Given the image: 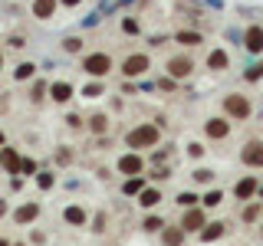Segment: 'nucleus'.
<instances>
[{"label":"nucleus","instance_id":"a19ab883","mask_svg":"<svg viewBox=\"0 0 263 246\" xmlns=\"http://www.w3.org/2000/svg\"><path fill=\"white\" fill-rule=\"evenodd\" d=\"M257 213H260V207H247L243 210V220H257Z\"/></svg>","mask_w":263,"mask_h":246},{"label":"nucleus","instance_id":"c756f323","mask_svg":"<svg viewBox=\"0 0 263 246\" xmlns=\"http://www.w3.org/2000/svg\"><path fill=\"white\" fill-rule=\"evenodd\" d=\"M178 203H181V207H194V203H197V194H191V191L178 194Z\"/></svg>","mask_w":263,"mask_h":246},{"label":"nucleus","instance_id":"2f4dec72","mask_svg":"<svg viewBox=\"0 0 263 246\" xmlns=\"http://www.w3.org/2000/svg\"><path fill=\"white\" fill-rule=\"evenodd\" d=\"M164 243H168V246H178L181 243V230H168V233H164Z\"/></svg>","mask_w":263,"mask_h":246},{"label":"nucleus","instance_id":"c9c22d12","mask_svg":"<svg viewBox=\"0 0 263 246\" xmlns=\"http://www.w3.org/2000/svg\"><path fill=\"white\" fill-rule=\"evenodd\" d=\"M187 154H191V158H201V154H204V148L197 145V141H191V145H187Z\"/></svg>","mask_w":263,"mask_h":246},{"label":"nucleus","instance_id":"f3484780","mask_svg":"<svg viewBox=\"0 0 263 246\" xmlns=\"http://www.w3.org/2000/svg\"><path fill=\"white\" fill-rule=\"evenodd\" d=\"M89 131H92V135H105V131H109V115L105 112L89 115Z\"/></svg>","mask_w":263,"mask_h":246},{"label":"nucleus","instance_id":"4be33fe9","mask_svg":"<svg viewBox=\"0 0 263 246\" xmlns=\"http://www.w3.org/2000/svg\"><path fill=\"white\" fill-rule=\"evenodd\" d=\"M4 168H7V174H16V171H20V154H16L13 148H4Z\"/></svg>","mask_w":263,"mask_h":246},{"label":"nucleus","instance_id":"dca6fc26","mask_svg":"<svg viewBox=\"0 0 263 246\" xmlns=\"http://www.w3.org/2000/svg\"><path fill=\"white\" fill-rule=\"evenodd\" d=\"M201 227H204V213L201 210H187L184 220H181V230H184V233H191V230H201Z\"/></svg>","mask_w":263,"mask_h":246},{"label":"nucleus","instance_id":"20e7f679","mask_svg":"<svg viewBox=\"0 0 263 246\" xmlns=\"http://www.w3.org/2000/svg\"><path fill=\"white\" fill-rule=\"evenodd\" d=\"M158 125H148V121H142L138 128H132L125 135V145L132 148V151H138V148H155L158 145Z\"/></svg>","mask_w":263,"mask_h":246},{"label":"nucleus","instance_id":"4468645a","mask_svg":"<svg viewBox=\"0 0 263 246\" xmlns=\"http://www.w3.org/2000/svg\"><path fill=\"white\" fill-rule=\"evenodd\" d=\"M36 72H40L36 63H33V59H23V63L13 66V82H33V79H36Z\"/></svg>","mask_w":263,"mask_h":246},{"label":"nucleus","instance_id":"ddd939ff","mask_svg":"<svg viewBox=\"0 0 263 246\" xmlns=\"http://www.w3.org/2000/svg\"><path fill=\"white\" fill-rule=\"evenodd\" d=\"M171 39H175L181 49H194V46H201V43H204V33H201V30H178Z\"/></svg>","mask_w":263,"mask_h":246},{"label":"nucleus","instance_id":"a878e982","mask_svg":"<svg viewBox=\"0 0 263 246\" xmlns=\"http://www.w3.org/2000/svg\"><path fill=\"white\" fill-rule=\"evenodd\" d=\"M220 233H224V223H211V230H204V233H201V240L211 243V240H217Z\"/></svg>","mask_w":263,"mask_h":246},{"label":"nucleus","instance_id":"6ab92c4d","mask_svg":"<svg viewBox=\"0 0 263 246\" xmlns=\"http://www.w3.org/2000/svg\"><path fill=\"white\" fill-rule=\"evenodd\" d=\"M46 95H49V82H46V79H33V86H30V102H43Z\"/></svg>","mask_w":263,"mask_h":246},{"label":"nucleus","instance_id":"aec40b11","mask_svg":"<svg viewBox=\"0 0 263 246\" xmlns=\"http://www.w3.org/2000/svg\"><path fill=\"white\" fill-rule=\"evenodd\" d=\"M40 217V203H23L20 210H16V223H30V220Z\"/></svg>","mask_w":263,"mask_h":246},{"label":"nucleus","instance_id":"79ce46f5","mask_svg":"<svg viewBox=\"0 0 263 246\" xmlns=\"http://www.w3.org/2000/svg\"><path fill=\"white\" fill-rule=\"evenodd\" d=\"M0 72H4V46H0Z\"/></svg>","mask_w":263,"mask_h":246},{"label":"nucleus","instance_id":"ea45409f","mask_svg":"<svg viewBox=\"0 0 263 246\" xmlns=\"http://www.w3.org/2000/svg\"><path fill=\"white\" fill-rule=\"evenodd\" d=\"M40 187H53V174H46V171H43V174H40Z\"/></svg>","mask_w":263,"mask_h":246},{"label":"nucleus","instance_id":"72a5a7b5","mask_svg":"<svg viewBox=\"0 0 263 246\" xmlns=\"http://www.w3.org/2000/svg\"><path fill=\"white\" fill-rule=\"evenodd\" d=\"M161 227H164V223H161L158 217H148V220H145V230H148V233H155V230H161Z\"/></svg>","mask_w":263,"mask_h":246},{"label":"nucleus","instance_id":"7c9ffc66","mask_svg":"<svg viewBox=\"0 0 263 246\" xmlns=\"http://www.w3.org/2000/svg\"><path fill=\"white\" fill-rule=\"evenodd\" d=\"M220 200H224V194H220V191H211L208 197H204V207H217Z\"/></svg>","mask_w":263,"mask_h":246},{"label":"nucleus","instance_id":"4c0bfd02","mask_svg":"<svg viewBox=\"0 0 263 246\" xmlns=\"http://www.w3.org/2000/svg\"><path fill=\"white\" fill-rule=\"evenodd\" d=\"M66 125H69V128H79L82 118H79V115H66Z\"/></svg>","mask_w":263,"mask_h":246},{"label":"nucleus","instance_id":"412c9836","mask_svg":"<svg viewBox=\"0 0 263 246\" xmlns=\"http://www.w3.org/2000/svg\"><path fill=\"white\" fill-rule=\"evenodd\" d=\"M122 33L125 36H142V20L138 16H122Z\"/></svg>","mask_w":263,"mask_h":246},{"label":"nucleus","instance_id":"9b49d317","mask_svg":"<svg viewBox=\"0 0 263 246\" xmlns=\"http://www.w3.org/2000/svg\"><path fill=\"white\" fill-rule=\"evenodd\" d=\"M204 135L214 138V141L227 138L230 135V118H227V115H224V118H208V121H204Z\"/></svg>","mask_w":263,"mask_h":246},{"label":"nucleus","instance_id":"7ed1b4c3","mask_svg":"<svg viewBox=\"0 0 263 246\" xmlns=\"http://www.w3.org/2000/svg\"><path fill=\"white\" fill-rule=\"evenodd\" d=\"M220 105H224V115H227L230 121H247L253 115V102L243 92H227Z\"/></svg>","mask_w":263,"mask_h":246},{"label":"nucleus","instance_id":"bb28decb","mask_svg":"<svg viewBox=\"0 0 263 246\" xmlns=\"http://www.w3.org/2000/svg\"><path fill=\"white\" fill-rule=\"evenodd\" d=\"M158 200H161V194H158V191H145V194H142V200H138V203H142V207H155Z\"/></svg>","mask_w":263,"mask_h":246},{"label":"nucleus","instance_id":"cd10ccee","mask_svg":"<svg viewBox=\"0 0 263 246\" xmlns=\"http://www.w3.org/2000/svg\"><path fill=\"white\" fill-rule=\"evenodd\" d=\"M23 46H27V36H20V33L7 36V49H23Z\"/></svg>","mask_w":263,"mask_h":246},{"label":"nucleus","instance_id":"39448f33","mask_svg":"<svg viewBox=\"0 0 263 246\" xmlns=\"http://www.w3.org/2000/svg\"><path fill=\"white\" fill-rule=\"evenodd\" d=\"M148 69H152V56H148V53H128L125 59L119 63L122 79H142Z\"/></svg>","mask_w":263,"mask_h":246},{"label":"nucleus","instance_id":"1a4fd4ad","mask_svg":"<svg viewBox=\"0 0 263 246\" xmlns=\"http://www.w3.org/2000/svg\"><path fill=\"white\" fill-rule=\"evenodd\" d=\"M119 174H128V177H135V174H142V168H145V161H142V154L138 151H128V154H122L119 158Z\"/></svg>","mask_w":263,"mask_h":246},{"label":"nucleus","instance_id":"c85d7f7f","mask_svg":"<svg viewBox=\"0 0 263 246\" xmlns=\"http://www.w3.org/2000/svg\"><path fill=\"white\" fill-rule=\"evenodd\" d=\"M142 187H145V180H142V177H132L128 184H125V194H142Z\"/></svg>","mask_w":263,"mask_h":246},{"label":"nucleus","instance_id":"58836bf2","mask_svg":"<svg viewBox=\"0 0 263 246\" xmlns=\"http://www.w3.org/2000/svg\"><path fill=\"white\" fill-rule=\"evenodd\" d=\"M164 43H168V36H161V33H158V36H152V39H148V46H164Z\"/></svg>","mask_w":263,"mask_h":246},{"label":"nucleus","instance_id":"c03bdc74","mask_svg":"<svg viewBox=\"0 0 263 246\" xmlns=\"http://www.w3.org/2000/svg\"><path fill=\"white\" fill-rule=\"evenodd\" d=\"M0 213H4V200H0Z\"/></svg>","mask_w":263,"mask_h":246},{"label":"nucleus","instance_id":"f8f14e48","mask_svg":"<svg viewBox=\"0 0 263 246\" xmlns=\"http://www.w3.org/2000/svg\"><path fill=\"white\" fill-rule=\"evenodd\" d=\"M240 161L250 168H263V141H247L240 151Z\"/></svg>","mask_w":263,"mask_h":246},{"label":"nucleus","instance_id":"423d86ee","mask_svg":"<svg viewBox=\"0 0 263 246\" xmlns=\"http://www.w3.org/2000/svg\"><path fill=\"white\" fill-rule=\"evenodd\" d=\"M240 46H243L250 56H260V53H263V27H260V23H250V27L243 30Z\"/></svg>","mask_w":263,"mask_h":246},{"label":"nucleus","instance_id":"9d476101","mask_svg":"<svg viewBox=\"0 0 263 246\" xmlns=\"http://www.w3.org/2000/svg\"><path fill=\"white\" fill-rule=\"evenodd\" d=\"M72 92H76V86H72L69 79H56V82H49V98H53L56 105H66L72 98Z\"/></svg>","mask_w":263,"mask_h":246},{"label":"nucleus","instance_id":"a211bd4d","mask_svg":"<svg viewBox=\"0 0 263 246\" xmlns=\"http://www.w3.org/2000/svg\"><path fill=\"white\" fill-rule=\"evenodd\" d=\"M102 92H105V82H102V79H89L86 86L79 89V95H82V98H99Z\"/></svg>","mask_w":263,"mask_h":246},{"label":"nucleus","instance_id":"5701e85b","mask_svg":"<svg viewBox=\"0 0 263 246\" xmlns=\"http://www.w3.org/2000/svg\"><path fill=\"white\" fill-rule=\"evenodd\" d=\"M253 191H257V177H243V180H240V184H237V187H234V194H237V197H240V200H247V197H250Z\"/></svg>","mask_w":263,"mask_h":246},{"label":"nucleus","instance_id":"f704fd0d","mask_svg":"<svg viewBox=\"0 0 263 246\" xmlns=\"http://www.w3.org/2000/svg\"><path fill=\"white\" fill-rule=\"evenodd\" d=\"M20 171H23V174H30V177H33V171H36V161H30V158H27V161H20Z\"/></svg>","mask_w":263,"mask_h":246},{"label":"nucleus","instance_id":"a18cd8bd","mask_svg":"<svg viewBox=\"0 0 263 246\" xmlns=\"http://www.w3.org/2000/svg\"><path fill=\"white\" fill-rule=\"evenodd\" d=\"M0 141H4V131H0Z\"/></svg>","mask_w":263,"mask_h":246},{"label":"nucleus","instance_id":"2eb2a0df","mask_svg":"<svg viewBox=\"0 0 263 246\" xmlns=\"http://www.w3.org/2000/svg\"><path fill=\"white\" fill-rule=\"evenodd\" d=\"M60 49H63L66 56H82V53H86V39L76 36V33H69V36L60 39Z\"/></svg>","mask_w":263,"mask_h":246},{"label":"nucleus","instance_id":"b1692460","mask_svg":"<svg viewBox=\"0 0 263 246\" xmlns=\"http://www.w3.org/2000/svg\"><path fill=\"white\" fill-rule=\"evenodd\" d=\"M263 79V59H257V63H250L243 69V82H260Z\"/></svg>","mask_w":263,"mask_h":246},{"label":"nucleus","instance_id":"f257e3e1","mask_svg":"<svg viewBox=\"0 0 263 246\" xmlns=\"http://www.w3.org/2000/svg\"><path fill=\"white\" fill-rule=\"evenodd\" d=\"M79 69L86 72L89 79H105V76L115 69L112 53H105V49H89V53L79 56Z\"/></svg>","mask_w":263,"mask_h":246},{"label":"nucleus","instance_id":"f03ea898","mask_svg":"<svg viewBox=\"0 0 263 246\" xmlns=\"http://www.w3.org/2000/svg\"><path fill=\"white\" fill-rule=\"evenodd\" d=\"M194 56L187 53H175V56H168V59H164V76H171V79H178V82H184V79H191L194 76Z\"/></svg>","mask_w":263,"mask_h":246},{"label":"nucleus","instance_id":"473e14b6","mask_svg":"<svg viewBox=\"0 0 263 246\" xmlns=\"http://www.w3.org/2000/svg\"><path fill=\"white\" fill-rule=\"evenodd\" d=\"M211 174H214V171L201 168V171H194V180H197V184H208V180H211Z\"/></svg>","mask_w":263,"mask_h":246},{"label":"nucleus","instance_id":"393cba45","mask_svg":"<svg viewBox=\"0 0 263 246\" xmlns=\"http://www.w3.org/2000/svg\"><path fill=\"white\" fill-rule=\"evenodd\" d=\"M66 223H86V210H82V207H69V210H66Z\"/></svg>","mask_w":263,"mask_h":246},{"label":"nucleus","instance_id":"0eeeda50","mask_svg":"<svg viewBox=\"0 0 263 246\" xmlns=\"http://www.w3.org/2000/svg\"><path fill=\"white\" fill-rule=\"evenodd\" d=\"M204 66H208L211 72H227L230 69V53L224 46H214V49H208V56H204Z\"/></svg>","mask_w":263,"mask_h":246},{"label":"nucleus","instance_id":"37998d69","mask_svg":"<svg viewBox=\"0 0 263 246\" xmlns=\"http://www.w3.org/2000/svg\"><path fill=\"white\" fill-rule=\"evenodd\" d=\"M0 246H10V240H0Z\"/></svg>","mask_w":263,"mask_h":246},{"label":"nucleus","instance_id":"e433bc0d","mask_svg":"<svg viewBox=\"0 0 263 246\" xmlns=\"http://www.w3.org/2000/svg\"><path fill=\"white\" fill-rule=\"evenodd\" d=\"M82 0H60V10H76Z\"/></svg>","mask_w":263,"mask_h":246},{"label":"nucleus","instance_id":"6e6552de","mask_svg":"<svg viewBox=\"0 0 263 246\" xmlns=\"http://www.w3.org/2000/svg\"><path fill=\"white\" fill-rule=\"evenodd\" d=\"M30 13H33V20H53L56 13H60V0H33L30 4Z\"/></svg>","mask_w":263,"mask_h":246}]
</instances>
